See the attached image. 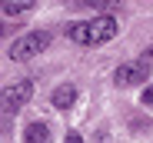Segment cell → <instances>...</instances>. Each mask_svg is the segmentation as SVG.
Wrapping results in <instances>:
<instances>
[{
  "label": "cell",
  "mask_w": 153,
  "mask_h": 143,
  "mask_svg": "<svg viewBox=\"0 0 153 143\" xmlns=\"http://www.w3.org/2000/svg\"><path fill=\"white\" fill-rule=\"evenodd\" d=\"M117 30H120L117 17L103 13V17H93V20H76V23H70V27H67V37H70L73 43H83V47H100V43L113 40Z\"/></svg>",
  "instance_id": "6da1fadb"
},
{
  "label": "cell",
  "mask_w": 153,
  "mask_h": 143,
  "mask_svg": "<svg viewBox=\"0 0 153 143\" xmlns=\"http://www.w3.org/2000/svg\"><path fill=\"white\" fill-rule=\"evenodd\" d=\"M50 47V33L47 30H33V33H23V37H17L13 43H10V60L13 63H27V60H33L37 53H43Z\"/></svg>",
  "instance_id": "7a4b0ae2"
},
{
  "label": "cell",
  "mask_w": 153,
  "mask_h": 143,
  "mask_svg": "<svg viewBox=\"0 0 153 143\" xmlns=\"http://www.w3.org/2000/svg\"><path fill=\"white\" fill-rule=\"evenodd\" d=\"M30 97H33V83L30 80H17V83L0 90V110L4 113H20L30 103Z\"/></svg>",
  "instance_id": "3957f363"
},
{
  "label": "cell",
  "mask_w": 153,
  "mask_h": 143,
  "mask_svg": "<svg viewBox=\"0 0 153 143\" xmlns=\"http://www.w3.org/2000/svg\"><path fill=\"white\" fill-rule=\"evenodd\" d=\"M117 87H137V83H146L150 80V60L140 57V60H126L117 67V73H113Z\"/></svg>",
  "instance_id": "277c9868"
},
{
  "label": "cell",
  "mask_w": 153,
  "mask_h": 143,
  "mask_svg": "<svg viewBox=\"0 0 153 143\" xmlns=\"http://www.w3.org/2000/svg\"><path fill=\"white\" fill-rule=\"evenodd\" d=\"M50 100H53V107H57V110H70V107L76 103V87H73V83H63V87H57Z\"/></svg>",
  "instance_id": "5b68a950"
},
{
  "label": "cell",
  "mask_w": 153,
  "mask_h": 143,
  "mask_svg": "<svg viewBox=\"0 0 153 143\" xmlns=\"http://www.w3.org/2000/svg\"><path fill=\"white\" fill-rule=\"evenodd\" d=\"M23 143H50V127L47 123H27V130H23Z\"/></svg>",
  "instance_id": "8992f818"
},
{
  "label": "cell",
  "mask_w": 153,
  "mask_h": 143,
  "mask_svg": "<svg viewBox=\"0 0 153 143\" xmlns=\"http://www.w3.org/2000/svg\"><path fill=\"white\" fill-rule=\"evenodd\" d=\"M4 13L7 17H20V13H30L33 10V0H4Z\"/></svg>",
  "instance_id": "52a82bcc"
},
{
  "label": "cell",
  "mask_w": 153,
  "mask_h": 143,
  "mask_svg": "<svg viewBox=\"0 0 153 143\" xmlns=\"http://www.w3.org/2000/svg\"><path fill=\"white\" fill-rule=\"evenodd\" d=\"M140 100H143V107H153V87H143Z\"/></svg>",
  "instance_id": "ba28073f"
},
{
  "label": "cell",
  "mask_w": 153,
  "mask_h": 143,
  "mask_svg": "<svg viewBox=\"0 0 153 143\" xmlns=\"http://www.w3.org/2000/svg\"><path fill=\"white\" fill-rule=\"evenodd\" d=\"M63 143H83V136H80V133H67V140H63Z\"/></svg>",
  "instance_id": "9c48e42d"
},
{
  "label": "cell",
  "mask_w": 153,
  "mask_h": 143,
  "mask_svg": "<svg viewBox=\"0 0 153 143\" xmlns=\"http://www.w3.org/2000/svg\"><path fill=\"white\" fill-rule=\"evenodd\" d=\"M4 33H7V27H4V20H0V37H4Z\"/></svg>",
  "instance_id": "30bf717a"
}]
</instances>
